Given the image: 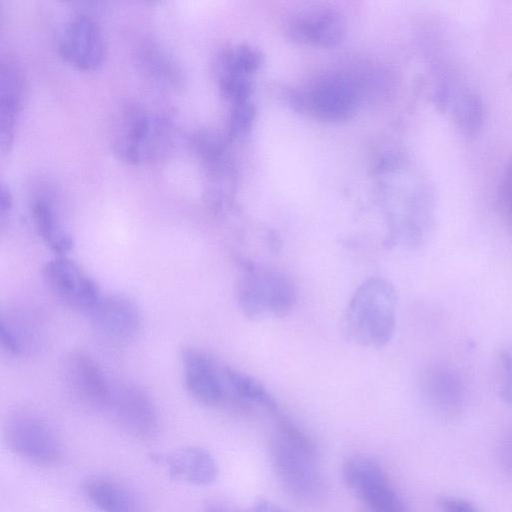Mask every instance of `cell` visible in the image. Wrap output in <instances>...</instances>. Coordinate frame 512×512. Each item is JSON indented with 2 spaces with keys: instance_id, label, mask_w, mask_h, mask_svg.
I'll return each instance as SVG.
<instances>
[{
  "instance_id": "1",
  "label": "cell",
  "mask_w": 512,
  "mask_h": 512,
  "mask_svg": "<svg viewBox=\"0 0 512 512\" xmlns=\"http://www.w3.org/2000/svg\"><path fill=\"white\" fill-rule=\"evenodd\" d=\"M110 138L118 159L142 165L167 153L172 145L173 125L165 114L138 102H127L114 117Z\"/></svg>"
},
{
  "instance_id": "2",
  "label": "cell",
  "mask_w": 512,
  "mask_h": 512,
  "mask_svg": "<svg viewBox=\"0 0 512 512\" xmlns=\"http://www.w3.org/2000/svg\"><path fill=\"white\" fill-rule=\"evenodd\" d=\"M397 294L382 277H370L355 290L346 308L343 331L347 339L366 348H382L393 338Z\"/></svg>"
},
{
  "instance_id": "3",
  "label": "cell",
  "mask_w": 512,
  "mask_h": 512,
  "mask_svg": "<svg viewBox=\"0 0 512 512\" xmlns=\"http://www.w3.org/2000/svg\"><path fill=\"white\" fill-rule=\"evenodd\" d=\"M235 292L242 313L255 321L284 317L297 300L295 286L284 272L249 260L239 262Z\"/></svg>"
},
{
  "instance_id": "4",
  "label": "cell",
  "mask_w": 512,
  "mask_h": 512,
  "mask_svg": "<svg viewBox=\"0 0 512 512\" xmlns=\"http://www.w3.org/2000/svg\"><path fill=\"white\" fill-rule=\"evenodd\" d=\"M4 438L11 452L22 460L44 468L62 462V442L53 427L39 415L17 411L4 425Z\"/></svg>"
},
{
  "instance_id": "5",
  "label": "cell",
  "mask_w": 512,
  "mask_h": 512,
  "mask_svg": "<svg viewBox=\"0 0 512 512\" xmlns=\"http://www.w3.org/2000/svg\"><path fill=\"white\" fill-rule=\"evenodd\" d=\"M270 457L278 480L290 495L303 502H314L322 496L317 452L297 446L275 432Z\"/></svg>"
},
{
  "instance_id": "6",
  "label": "cell",
  "mask_w": 512,
  "mask_h": 512,
  "mask_svg": "<svg viewBox=\"0 0 512 512\" xmlns=\"http://www.w3.org/2000/svg\"><path fill=\"white\" fill-rule=\"evenodd\" d=\"M342 477L368 512H410L374 459L364 455L348 457L342 465Z\"/></svg>"
},
{
  "instance_id": "7",
  "label": "cell",
  "mask_w": 512,
  "mask_h": 512,
  "mask_svg": "<svg viewBox=\"0 0 512 512\" xmlns=\"http://www.w3.org/2000/svg\"><path fill=\"white\" fill-rule=\"evenodd\" d=\"M57 47L66 63L82 71L98 69L106 55L105 39L98 22L82 12L72 15L65 22Z\"/></svg>"
},
{
  "instance_id": "8",
  "label": "cell",
  "mask_w": 512,
  "mask_h": 512,
  "mask_svg": "<svg viewBox=\"0 0 512 512\" xmlns=\"http://www.w3.org/2000/svg\"><path fill=\"white\" fill-rule=\"evenodd\" d=\"M49 291L66 306L88 313L102 296L96 281L66 255L55 256L42 269Z\"/></svg>"
},
{
  "instance_id": "9",
  "label": "cell",
  "mask_w": 512,
  "mask_h": 512,
  "mask_svg": "<svg viewBox=\"0 0 512 512\" xmlns=\"http://www.w3.org/2000/svg\"><path fill=\"white\" fill-rule=\"evenodd\" d=\"M180 358L184 385L194 400L210 407L228 402L226 365L195 347L182 349Z\"/></svg>"
},
{
  "instance_id": "10",
  "label": "cell",
  "mask_w": 512,
  "mask_h": 512,
  "mask_svg": "<svg viewBox=\"0 0 512 512\" xmlns=\"http://www.w3.org/2000/svg\"><path fill=\"white\" fill-rule=\"evenodd\" d=\"M107 411L120 428L134 438L149 440L158 433L157 408L150 395L137 385L113 386Z\"/></svg>"
},
{
  "instance_id": "11",
  "label": "cell",
  "mask_w": 512,
  "mask_h": 512,
  "mask_svg": "<svg viewBox=\"0 0 512 512\" xmlns=\"http://www.w3.org/2000/svg\"><path fill=\"white\" fill-rule=\"evenodd\" d=\"M63 375L77 400L90 408L107 411L113 386L89 354L79 350L70 351L64 358Z\"/></svg>"
},
{
  "instance_id": "12",
  "label": "cell",
  "mask_w": 512,
  "mask_h": 512,
  "mask_svg": "<svg viewBox=\"0 0 512 512\" xmlns=\"http://www.w3.org/2000/svg\"><path fill=\"white\" fill-rule=\"evenodd\" d=\"M88 315L94 329L114 341L132 340L141 328L139 308L121 294L101 296Z\"/></svg>"
},
{
  "instance_id": "13",
  "label": "cell",
  "mask_w": 512,
  "mask_h": 512,
  "mask_svg": "<svg viewBox=\"0 0 512 512\" xmlns=\"http://www.w3.org/2000/svg\"><path fill=\"white\" fill-rule=\"evenodd\" d=\"M25 80L17 61L7 55L0 61V143L2 152L14 141L23 108Z\"/></svg>"
},
{
  "instance_id": "14",
  "label": "cell",
  "mask_w": 512,
  "mask_h": 512,
  "mask_svg": "<svg viewBox=\"0 0 512 512\" xmlns=\"http://www.w3.org/2000/svg\"><path fill=\"white\" fill-rule=\"evenodd\" d=\"M152 459L167 467L172 480H181L195 486L213 484L219 473L214 456L200 446H187L170 453H154Z\"/></svg>"
},
{
  "instance_id": "15",
  "label": "cell",
  "mask_w": 512,
  "mask_h": 512,
  "mask_svg": "<svg viewBox=\"0 0 512 512\" xmlns=\"http://www.w3.org/2000/svg\"><path fill=\"white\" fill-rule=\"evenodd\" d=\"M419 386L425 401L444 415L457 413L464 401V385L460 375L451 367L434 364L421 373Z\"/></svg>"
},
{
  "instance_id": "16",
  "label": "cell",
  "mask_w": 512,
  "mask_h": 512,
  "mask_svg": "<svg viewBox=\"0 0 512 512\" xmlns=\"http://www.w3.org/2000/svg\"><path fill=\"white\" fill-rule=\"evenodd\" d=\"M82 491L100 512H146L142 499L134 490L110 477H89L83 482Z\"/></svg>"
},
{
  "instance_id": "17",
  "label": "cell",
  "mask_w": 512,
  "mask_h": 512,
  "mask_svg": "<svg viewBox=\"0 0 512 512\" xmlns=\"http://www.w3.org/2000/svg\"><path fill=\"white\" fill-rule=\"evenodd\" d=\"M33 225L42 242L57 256L66 255L74 246L71 233L64 226L51 198L38 195L30 205Z\"/></svg>"
},
{
  "instance_id": "18",
  "label": "cell",
  "mask_w": 512,
  "mask_h": 512,
  "mask_svg": "<svg viewBox=\"0 0 512 512\" xmlns=\"http://www.w3.org/2000/svg\"><path fill=\"white\" fill-rule=\"evenodd\" d=\"M294 37L313 45H332L339 41L342 23L330 10H311L298 16L292 24Z\"/></svg>"
},
{
  "instance_id": "19",
  "label": "cell",
  "mask_w": 512,
  "mask_h": 512,
  "mask_svg": "<svg viewBox=\"0 0 512 512\" xmlns=\"http://www.w3.org/2000/svg\"><path fill=\"white\" fill-rule=\"evenodd\" d=\"M226 379L228 402L260 406L271 415L279 410L273 396L251 375L226 365Z\"/></svg>"
},
{
  "instance_id": "20",
  "label": "cell",
  "mask_w": 512,
  "mask_h": 512,
  "mask_svg": "<svg viewBox=\"0 0 512 512\" xmlns=\"http://www.w3.org/2000/svg\"><path fill=\"white\" fill-rule=\"evenodd\" d=\"M311 104L322 118L345 119L354 110L355 94L352 88L343 82H327L314 91Z\"/></svg>"
},
{
  "instance_id": "21",
  "label": "cell",
  "mask_w": 512,
  "mask_h": 512,
  "mask_svg": "<svg viewBox=\"0 0 512 512\" xmlns=\"http://www.w3.org/2000/svg\"><path fill=\"white\" fill-rule=\"evenodd\" d=\"M138 62L145 75L156 84L176 88L182 83V73L176 62L155 43H144L138 50Z\"/></svg>"
},
{
  "instance_id": "22",
  "label": "cell",
  "mask_w": 512,
  "mask_h": 512,
  "mask_svg": "<svg viewBox=\"0 0 512 512\" xmlns=\"http://www.w3.org/2000/svg\"><path fill=\"white\" fill-rule=\"evenodd\" d=\"M0 341L12 355H25L37 344L35 327L23 316L14 313L2 314L0 319Z\"/></svg>"
},
{
  "instance_id": "23",
  "label": "cell",
  "mask_w": 512,
  "mask_h": 512,
  "mask_svg": "<svg viewBox=\"0 0 512 512\" xmlns=\"http://www.w3.org/2000/svg\"><path fill=\"white\" fill-rule=\"evenodd\" d=\"M455 118L466 133L477 131L482 120V106L477 96L464 94L456 105Z\"/></svg>"
},
{
  "instance_id": "24",
  "label": "cell",
  "mask_w": 512,
  "mask_h": 512,
  "mask_svg": "<svg viewBox=\"0 0 512 512\" xmlns=\"http://www.w3.org/2000/svg\"><path fill=\"white\" fill-rule=\"evenodd\" d=\"M500 397L507 405H512V354L502 351L499 354Z\"/></svg>"
},
{
  "instance_id": "25",
  "label": "cell",
  "mask_w": 512,
  "mask_h": 512,
  "mask_svg": "<svg viewBox=\"0 0 512 512\" xmlns=\"http://www.w3.org/2000/svg\"><path fill=\"white\" fill-rule=\"evenodd\" d=\"M437 504L441 512H478L470 502L454 496H442Z\"/></svg>"
},
{
  "instance_id": "26",
  "label": "cell",
  "mask_w": 512,
  "mask_h": 512,
  "mask_svg": "<svg viewBox=\"0 0 512 512\" xmlns=\"http://www.w3.org/2000/svg\"><path fill=\"white\" fill-rule=\"evenodd\" d=\"M13 207V198L10 190L4 184L0 189V221L3 225Z\"/></svg>"
},
{
  "instance_id": "27",
  "label": "cell",
  "mask_w": 512,
  "mask_h": 512,
  "mask_svg": "<svg viewBox=\"0 0 512 512\" xmlns=\"http://www.w3.org/2000/svg\"><path fill=\"white\" fill-rule=\"evenodd\" d=\"M243 510L244 512H290L286 508L265 499H259L249 508Z\"/></svg>"
},
{
  "instance_id": "28",
  "label": "cell",
  "mask_w": 512,
  "mask_h": 512,
  "mask_svg": "<svg viewBox=\"0 0 512 512\" xmlns=\"http://www.w3.org/2000/svg\"><path fill=\"white\" fill-rule=\"evenodd\" d=\"M203 512H244L243 509H238L229 504L220 501H210L205 504Z\"/></svg>"
},
{
  "instance_id": "29",
  "label": "cell",
  "mask_w": 512,
  "mask_h": 512,
  "mask_svg": "<svg viewBox=\"0 0 512 512\" xmlns=\"http://www.w3.org/2000/svg\"><path fill=\"white\" fill-rule=\"evenodd\" d=\"M510 217H511V223H512V198L510 199Z\"/></svg>"
}]
</instances>
